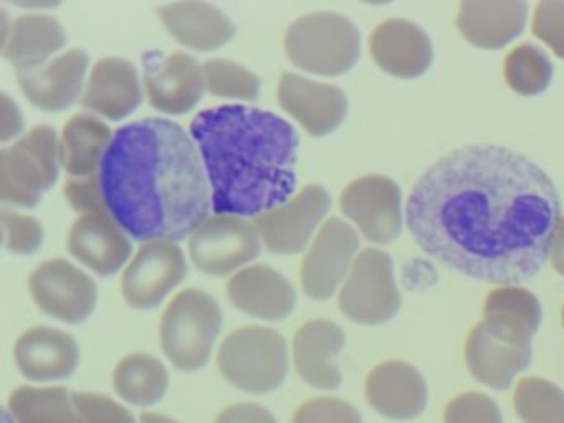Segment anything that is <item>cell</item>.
<instances>
[{"label":"cell","mask_w":564,"mask_h":423,"mask_svg":"<svg viewBox=\"0 0 564 423\" xmlns=\"http://www.w3.org/2000/svg\"><path fill=\"white\" fill-rule=\"evenodd\" d=\"M405 212L425 253L465 276L507 286L543 268L561 224L550 175L494 144L464 145L438 159Z\"/></svg>","instance_id":"obj_1"},{"label":"cell","mask_w":564,"mask_h":423,"mask_svg":"<svg viewBox=\"0 0 564 423\" xmlns=\"http://www.w3.org/2000/svg\"><path fill=\"white\" fill-rule=\"evenodd\" d=\"M105 207L137 241H176L209 218L213 192L193 135L144 118L115 132L100 167Z\"/></svg>","instance_id":"obj_2"},{"label":"cell","mask_w":564,"mask_h":423,"mask_svg":"<svg viewBox=\"0 0 564 423\" xmlns=\"http://www.w3.org/2000/svg\"><path fill=\"white\" fill-rule=\"evenodd\" d=\"M191 135L224 217H260L292 198L300 139L280 116L242 105L204 109Z\"/></svg>","instance_id":"obj_3"},{"label":"cell","mask_w":564,"mask_h":423,"mask_svg":"<svg viewBox=\"0 0 564 423\" xmlns=\"http://www.w3.org/2000/svg\"><path fill=\"white\" fill-rule=\"evenodd\" d=\"M289 344L272 327L232 330L217 354L220 373L237 389L253 395L275 392L289 373Z\"/></svg>","instance_id":"obj_4"},{"label":"cell","mask_w":564,"mask_h":423,"mask_svg":"<svg viewBox=\"0 0 564 423\" xmlns=\"http://www.w3.org/2000/svg\"><path fill=\"white\" fill-rule=\"evenodd\" d=\"M223 327L216 297L203 290L181 291L161 321V344L170 362L181 372H196L209 364Z\"/></svg>","instance_id":"obj_5"},{"label":"cell","mask_w":564,"mask_h":423,"mask_svg":"<svg viewBox=\"0 0 564 423\" xmlns=\"http://www.w3.org/2000/svg\"><path fill=\"white\" fill-rule=\"evenodd\" d=\"M290 62L313 75L349 72L361 55V35L355 23L335 12L300 17L285 33Z\"/></svg>","instance_id":"obj_6"},{"label":"cell","mask_w":564,"mask_h":423,"mask_svg":"<svg viewBox=\"0 0 564 423\" xmlns=\"http://www.w3.org/2000/svg\"><path fill=\"white\" fill-rule=\"evenodd\" d=\"M61 141L51 126H35L0 154V195L8 204L34 208L57 182Z\"/></svg>","instance_id":"obj_7"},{"label":"cell","mask_w":564,"mask_h":423,"mask_svg":"<svg viewBox=\"0 0 564 423\" xmlns=\"http://www.w3.org/2000/svg\"><path fill=\"white\" fill-rule=\"evenodd\" d=\"M339 311L352 323L379 326L401 307L391 257L378 248H366L356 257L338 297Z\"/></svg>","instance_id":"obj_8"},{"label":"cell","mask_w":564,"mask_h":423,"mask_svg":"<svg viewBox=\"0 0 564 423\" xmlns=\"http://www.w3.org/2000/svg\"><path fill=\"white\" fill-rule=\"evenodd\" d=\"M262 238L253 221L239 217L207 218L189 240L194 264L210 276H226L256 260Z\"/></svg>","instance_id":"obj_9"},{"label":"cell","mask_w":564,"mask_h":423,"mask_svg":"<svg viewBox=\"0 0 564 423\" xmlns=\"http://www.w3.org/2000/svg\"><path fill=\"white\" fill-rule=\"evenodd\" d=\"M358 250L359 237L351 225L339 218H329L322 225L300 268L306 296L329 300L348 278Z\"/></svg>","instance_id":"obj_10"},{"label":"cell","mask_w":564,"mask_h":423,"mask_svg":"<svg viewBox=\"0 0 564 423\" xmlns=\"http://www.w3.org/2000/svg\"><path fill=\"white\" fill-rule=\"evenodd\" d=\"M332 207L325 187L306 185L286 204L256 218L257 230L273 254L302 253Z\"/></svg>","instance_id":"obj_11"},{"label":"cell","mask_w":564,"mask_h":423,"mask_svg":"<svg viewBox=\"0 0 564 423\" xmlns=\"http://www.w3.org/2000/svg\"><path fill=\"white\" fill-rule=\"evenodd\" d=\"M29 286L35 304L62 323H84L97 306V283L62 258L39 264L31 274Z\"/></svg>","instance_id":"obj_12"},{"label":"cell","mask_w":564,"mask_h":423,"mask_svg":"<svg viewBox=\"0 0 564 423\" xmlns=\"http://www.w3.org/2000/svg\"><path fill=\"white\" fill-rule=\"evenodd\" d=\"M339 207L366 240L389 245L402 231L401 188L384 175H365L343 191Z\"/></svg>","instance_id":"obj_13"},{"label":"cell","mask_w":564,"mask_h":423,"mask_svg":"<svg viewBox=\"0 0 564 423\" xmlns=\"http://www.w3.org/2000/svg\"><path fill=\"white\" fill-rule=\"evenodd\" d=\"M186 274V258L174 241L144 243L124 271V300L134 310H153Z\"/></svg>","instance_id":"obj_14"},{"label":"cell","mask_w":564,"mask_h":423,"mask_svg":"<svg viewBox=\"0 0 564 423\" xmlns=\"http://www.w3.org/2000/svg\"><path fill=\"white\" fill-rule=\"evenodd\" d=\"M144 86L151 106L166 115H186L206 91L203 65L183 52H148L143 58Z\"/></svg>","instance_id":"obj_15"},{"label":"cell","mask_w":564,"mask_h":423,"mask_svg":"<svg viewBox=\"0 0 564 423\" xmlns=\"http://www.w3.org/2000/svg\"><path fill=\"white\" fill-rule=\"evenodd\" d=\"M279 101L310 135L336 131L348 115V98L341 88L313 82L296 73H283Z\"/></svg>","instance_id":"obj_16"},{"label":"cell","mask_w":564,"mask_h":423,"mask_svg":"<svg viewBox=\"0 0 564 423\" xmlns=\"http://www.w3.org/2000/svg\"><path fill=\"white\" fill-rule=\"evenodd\" d=\"M88 63L85 50H68L47 65L18 72L19 86L35 108L64 111L85 93Z\"/></svg>","instance_id":"obj_17"},{"label":"cell","mask_w":564,"mask_h":423,"mask_svg":"<svg viewBox=\"0 0 564 423\" xmlns=\"http://www.w3.org/2000/svg\"><path fill=\"white\" fill-rule=\"evenodd\" d=\"M68 250L95 273L111 276L127 263L131 243L110 212H88L75 220L68 235Z\"/></svg>","instance_id":"obj_18"},{"label":"cell","mask_w":564,"mask_h":423,"mask_svg":"<svg viewBox=\"0 0 564 423\" xmlns=\"http://www.w3.org/2000/svg\"><path fill=\"white\" fill-rule=\"evenodd\" d=\"M346 337L333 321L313 319L303 324L293 340L296 372L313 389L336 390L341 387L339 354Z\"/></svg>","instance_id":"obj_19"},{"label":"cell","mask_w":564,"mask_h":423,"mask_svg":"<svg viewBox=\"0 0 564 423\" xmlns=\"http://www.w3.org/2000/svg\"><path fill=\"white\" fill-rule=\"evenodd\" d=\"M369 405L391 420H414L427 406V383L417 369L402 360L379 364L366 379Z\"/></svg>","instance_id":"obj_20"},{"label":"cell","mask_w":564,"mask_h":423,"mask_svg":"<svg viewBox=\"0 0 564 423\" xmlns=\"http://www.w3.org/2000/svg\"><path fill=\"white\" fill-rule=\"evenodd\" d=\"M15 364L34 382H58L74 376L80 360L74 336L55 327L37 326L19 337Z\"/></svg>","instance_id":"obj_21"},{"label":"cell","mask_w":564,"mask_h":423,"mask_svg":"<svg viewBox=\"0 0 564 423\" xmlns=\"http://www.w3.org/2000/svg\"><path fill=\"white\" fill-rule=\"evenodd\" d=\"M371 53L379 68L399 78L424 75L434 58L427 33L404 19L382 22L371 35Z\"/></svg>","instance_id":"obj_22"},{"label":"cell","mask_w":564,"mask_h":423,"mask_svg":"<svg viewBox=\"0 0 564 423\" xmlns=\"http://www.w3.org/2000/svg\"><path fill=\"white\" fill-rule=\"evenodd\" d=\"M227 294L237 310L263 321L285 319L296 303L293 284L265 264H253L234 274Z\"/></svg>","instance_id":"obj_23"},{"label":"cell","mask_w":564,"mask_h":423,"mask_svg":"<svg viewBox=\"0 0 564 423\" xmlns=\"http://www.w3.org/2000/svg\"><path fill=\"white\" fill-rule=\"evenodd\" d=\"M143 101L140 75L133 63L118 56L101 58L94 66L82 105L104 118L118 121L137 111Z\"/></svg>","instance_id":"obj_24"},{"label":"cell","mask_w":564,"mask_h":423,"mask_svg":"<svg viewBox=\"0 0 564 423\" xmlns=\"http://www.w3.org/2000/svg\"><path fill=\"white\" fill-rule=\"evenodd\" d=\"M527 15V3L518 0H465L458 6L457 25L468 42L497 50L523 32Z\"/></svg>","instance_id":"obj_25"},{"label":"cell","mask_w":564,"mask_h":423,"mask_svg":"<svg viewBox=\"0 0 564 423\" xmlns=\"http://www.w3.org/2000/svg\"><path fill=\"white\" fill-rule=\"evenodd\" d=\"M531 356V346L503 343L481 323L471 329L465 344V360L471 376L495 390L510 389L514 376L530 366Z\"/></svg>","instance_id":"obj_26"},{"label":"cell","mask_w":564,"mask_h":423,"mask_svg":"<svg viewBox=\"0 0 564 423\" xmlns=\"http://www.w3.org/2000/svg\"><path fill=\"white\" fill-rule=\"evenodd\" d=\"M541 317V304L533 293L524 288L501 286L488 294L481 324L503 343L531 346Z\"/></svg>","instance_id":"obj_27"},{"label":"cell","mask_w":564,"mask_h":423,"mask_svg":"<svg viewBox=\"0 0 564 423\" xmlns=\"http://www.w3.org/2000/svg\"><path fill=\"white\" fill-rule=\"evenodd\" d=\"M160 17L177 42L200 52L220 48L236 35L232 20L213 3H167L161 7Z\"/></svg>","instance_id":"obj_28"},{"label":"cell","mask_w":564,"mask_h":423,"mask_svg":"<svg viewBox=\"0 0 564 423\" xmlns=\"http://www.w3.org/2000/svg\"><path fill=\"white\" fill-rule=\"evenodd\" d=\"M67 42L64 26L55 17L29 13L19 17L4 33L2 55L18 72L45 65Z\"/></svg>","instance_id":"obj_29"},{"label":"cell","mask_w":564,"mask_h":423,"mask_svg":"<svg viewBox=\"0 0 564 423\" xmlns=\"http://www.w3.org/2000/svg\"><path fill=\"white\" fill-rule=\"evenodd\" d=\"M113 135L111 129L95 116H74L62 132V167L70 178H88L100 174L101 162Z\"/></svg>","instance_id":"obj_30"},{"label":"cell","mask_w":564,"mask_h":423,"mask_svg":"<svg viewBox=\"0 0 564 423\" xmlns=\"http://www.w3.org/2000/svg\"><path fill=\"white\" fill-rule=\"evenodd\" d=\"M115 392L137 406L156 405L170 387V370L151 354L134 352L115 367Z\"/></svg>","instance_id":"obj_31"},{"label":"cell","mask_w":564,"mask_h":423,"mask_svg":"<svg viewBox=\"0 0 564 423\" xmlns=\"http://www.w3.org/2000/svg\"><path fill=\"white\" fill-rule=\"evenodd\" d=\"M14 423H87L65 387H21L9 399Z\"/></svg>","instance_id":"obj_32"},{"label":"cell","mask_w":564,"mask_h":423,"mask_svg":"<svg viewBox=\"0 0 564 423\" xmlns=\"http://www.w3.org/2000/svg\"><path fill=\"white\" fill-rule=\"evenodd\" d=\"M505 78L510 88L520 95H540L550 86L553 65L540 46L523 43L505 58Z\"/></svg>","instance_id":"obj_33"},{"label":"cell","mask_w":564,"mask_h":423,"mask_svg":"<svg viewBox=\"0 0 564 423\" xmlns=\"http://www.w3.org/2000/svg\"><path fill=\"white\" fill-rule=\"evenodd\" d=\"M513 402L524 423H564V392L550 380L538 377L520 380Z\"/></svg>","instance_id":"obj_34"},{"label":"cell","mask_w":564,"mask_h":423,"mask_svg":"<svg viewBox=\"0 0 564 423\" xmlns=\"http://www.w3.org/2000/svg\"><path fill=\"white\" fill-rule=\"evenodd\" d=\"M204 82L217 98L256 101L260 95V78L246 66L230 59H207L203 65Z\"/></svg>","instance_id":"obj_35"},{"label":"cell","mask_w":564,"mask_h":423,"mask_svg":"<svg viewBox=\"0 0 564 423\" xmlns=\"http://www.w3.org/2000/svg\"><path fill=\"white\" fill-rule=\"evenodd\" d=\"M2 230H4V247L9 253L32 254L44 243V227L31 215L4 208Z\"/></svg>","instance_id":"obj_36"},{"label":"cell","mask_w":564,"mask_h":423,"mask_svg":"<svg viewBox=\"0 0 564 423\" xmlns=\"http://www.w3.org/2000/svg\"><path fill=\"white\" fill-rule=\"evenodd\" d=\"M444 423H503L497 402L480 392L462 393L448 402Z\"/></svg>","instance_id":"obj_37"},{"label":"cell","mask_w":564,"mask_h":423,"mask_svg":"<svg viewBox=\"0 0 564 423\" xmlns=\"http://www.w3.org/2000/svg\"><path fill=\"white\" fill-rule=\"evenodd\" d=\"M293 423H362L361 413L335 397H318L299 406Z\"/></svg>","instance_id":"obj_38"},{"label":"cell","mask_w":564,"mask_h":423,"mask_svg":"<svg viewBox=\"0 0 564 423\" xmlns=\"http://www.w3.org/2000/svg\"><path fill=\"white\" fill-rule=\"evenodd\" d=\"M75 405L87 423H141L110 395L100 392H74Z\"/></svg>","instance_id":"obj_39"},{"label":"cell","mask_w":564,"mask_h":423,"mask_svg":"<svg viewBox=\"0 0 564 423\" xmlns=\"http://www.w3.org/2000/svg\"><path fill=\"white\" fill-rule=\"evenodd\" d=\"M533 33L564 58V0L540 2L533 13Z\"/></svg>","instance_id":"obj_40"},{"label":"cell","mask_w":564,"mask_h":423,"mask_svg":"<svg viewBox=\"0 0 564 423\" xmlns=\"http://www.w3.org/2000/svg\"><path fill=\"white\" fill-rule=\"evenodd\" d=\"M64 191L65 197L75 210L84 214L107 210L104 192H101L100 174L88 178H68Z\"/></svg>","instance_id":"obj_41"},{"label":"cell","mask_w":564,"mask_h":423,"mask_svg":"<svg viewBox=\"0 0 564 423\" xmlns=\"http://www.w3.org/2000/svg\"><path fill=\"white\" fill-rule=\"evenodd\" d=\"M216 423H279L275 415L260 403L242 402L227 406L219 413Z\"/></svg>","instance_id":"obj_42"},{"label":"cell","mask_w":564,"mask_h":423,"mask_svg":"<svg viewBox=\"0 0 564 423\" xmlns=\"http://www.w3.org/2000/svg\"><path fill=\"white\" fill-rule=\"evenodd\" d=\"M24 131L21 111L18 105L9 98L8 93H2V141L15 138Z\"/></svg>","instance_id":"obj_43"},{"label":"cell","mask_w":564,"mask_h":423,"mask_svg":"<svg viewBox=\"0 0 564 423\" xmlns=\"http://www.w3.org/2000/svg\"><path fill=\"white\" fill-rule=\"evenodd\" d=\"M551 263L554 270L564 276V218L557 227L556 235H554L553 245H551Z\"/></svg>","instance_id":"obj_44"},{"label":"cell","mask_w":564,"mask_h":423,"mask_svg":"<svg viewBox=\"0 0 564 423\" xmlns=\"http://www.w3.org/2000/svg\"><path fill=\"white\" fill-rule=\"evenodd\" d=\"M141 423H181L180 420L171 419V416L163 415V413L144 412L140 416Z\"/></svg>","instance_id":"obj_45"},{"label":"cell","mask_w":564,"mask_h":423,"mask_svg":"<svg viewBox=\"0 0 564 423\" xmlns=\"http://www.w3.org/2000/svg\"><path fill=\"white\" fill-rule=\"evenodd\" d=\"M563 323H564V310H563Z\"/></svg>","instance_id":"obj_46"}]
</instances>
